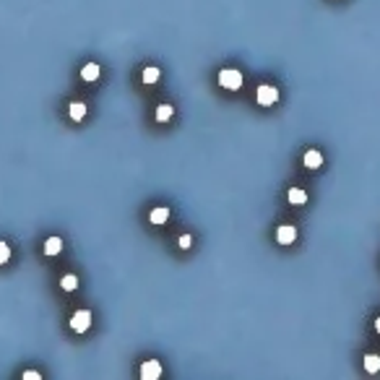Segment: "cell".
<instances>
[{
  "label": "cell",
  "instance_id": "1",
  "mask_svg": "<svg viewBox=\"0 0 380 380\" xmlns=\"http://www.w3.org/2000/svg\"><path fill=\"white\" fill-rule=\"evenodd\" d=\"M219 86H224L229 91L243 89V73L237 68H224V71H219Z\"/></svg>",
  "mask_w": 380,
  "mask_h": 380
},
{
  "label": "cell",
  "instance_id": "2",
  "mask_svg": "<svg viewBox=\"0 0 380 380\" xmlns=\"http://www.w3.org/2000/svg\"><path fill=\"white\" fill-rule=\"evenodd\" d=\"M255 99H258V105L271 107V105H276V99H279V89L271 86V84H263V86H258V91H255Z\"/></svg>",
  "mask_w": 380,
  "mask_h": 380
},
{
  "label": "cell",
  "instance_id": "3",
  "mask_svg": "<svg viewBox=\"0 0 380 380\" xmlns=\"http://www.w3.org/2000/svg\"><path fill=\"white\" fill-rule=\"evenodd\" d=\"M89 326H91V310H76L71 318V328L76 333H84V331H89Z\"/></svg>",
  "mask_w": 380,
  "mask_h": 380
},
{
  "label": "cell",
  "instance_id": "4",
  "mask_svg": "<svg viewBox=\"0 0 380 380\" xmlns=\"http://www.w3.org/2000/svg\"><path fill=\"white\" fill-rule=\"evenodd\" d=\"M162 365H159L156 360H146L143 365H141V380H159L162 378Z\"/></svg>",
  "mask_w": 380,
  "mask_h": 380
},
{
  "label": "cell",
  "instance_id": "5",
  "mask_svg": "<svg viewBox=\"0 0 380 380\" xmlns=\"http://www.w3.org/2000/svg\"><path fill=\"white\" fill-rule=\"evenodd\" d=\"M294 240H297V229L292 224H284V227L276 229V243L279 245H292Z\"/></svg>",
  "mask_w": 380,
  "mask_h": 380
},
{
  "label": "cell",
  "instance_id": "6",
  "mask_svg": "<svg viewBox=\"0 0 380 380\" xmlns=\"http://www.w3.org/2000/svg\"><path fill=\"white\" fill-rule=\"evenodd\" d=\"M99 76H102V68H99L97 63H86V65L81 68V78H84V81H89V84H94Z\"/></svg>",
  "mask_w": 380,
  "mask_h": 380
},
{
  "label": "cell",
  "instance_id": "7",
  "mask_svg": "<svg viewBox=\"0 0 380 380\" xmlns=\"http://www.w3.org/2000/svg\"><path fill=\"white\" fill-rule=\"evenodd\" d=\"M302 162H305L307 169H318L320 164H323V154L315 151V148H310V151H305V159H302Z\"/></svg>",
  "mask_w": 380,
  "mask_h": 380
},
{
  "label": "cell",
  "instance_id": "8",
  "mask_svg": "<svg viewBox=\"0 0 380 380\" xmlns=\"http://www.w3.org/2000/svg\"><path fill=\"white\" fill-rule=\"evenodd\" d=\"M148 219H151V224H164L169 219V209H167V206H156V209L148 214Z\"/></svg>",
  "mask_w": 380,
  "mask_h": 380
},
{
  "label": "cell",
  "instance_id": "9",
  "mask_svg": "<svg viewBox=\"0 0 380 380\" xmlns=\"http://www.w3.org/2000/svg\"><path fill=\"white\" fill-rule=\"evenodd\" d=\"M286 198H289V203H294V206H302V203H307V193L302 188H289Z\"/></svg>",
  "mask_w": 380,
  "mask_h": 380
},
{
  "label": "cell",
  "instance_id": "10",
  "mask_svg": "<svg viewBox=\"0 0 380 380\" xmlns=\"http://www.w3.org/2000/svg\"><path fill=\"white\" fill-rule=\"evenodd\" d=\"M60 250H63L60 237H50L47 243H44V253H47V255H60Z\"/></svg>",
  "mask_w": 380,
  "mask_h": 380
},
{
  "label": "cell",
  "instance_id": "11",
  "mask_svg": "<svg viewBox=\"0 0 380 380\" xmlns=\"http://www.w3.org/2000/svg\"><path fill=\"white\" fill-rule=\"evenodd\" d=\"M68 115H71L73 120H84V118H86V105H84V102H71V107H68Z\"/></svg>",
  "mask_w": 380,
  "mask_h": 380
},
{
  "label": "cell",
  "instance_id": "12",
  "mask_svg": "<svg viewBox=\"0 0 380 380\" xmlns=\"http://www.w3.org/2000/svg\"><path fill=\"white\" fill-rule=\"evenodd\" d=\"M60 289H63V292L78 289V276H76V273H65L63 279H60Z\"/></svg>",
  "mask_w": 380,
  "mask_h": 380
},
{
  "label": "cell",
  "instance_id": "13",
  "mask_svg": "<svg viewBox=\"0 0 380 380\" xmlns=\"http://www.w3.org/2000/svg\"><path fill=\"white\" fill-rule=\"evenodd\" d=\"M365 370L373 373V375L380 370V357H378V354H367V357H365Z\"/></svg>",
  "mask_w": 380,
  "mask_h": 380
},
{
  "label": "cell",
  "instance_id": "14",
  "mask_svg": "<svg viewBox=\"0 0 380 380\" xmlns=\"http://www.w3.org/2000/svg\"><path fill=\"white\" fill-rule=\"evenodd\" d=\"M156 81H159V68L154 65L143 68V84H156Z\"/></svg>",
  "mask_w": 380,
  "mask_h": 380
},
{
  "label": "cell",
  "instance_id": "15",
  "mask_svg": "<svg viewBox=\"0 0 380 380\" xmlns=\"http://www.w3.org/2000/svg\"><path fill=\"white\" fill-rule=\"evenodd\" d=\"M172 112H175V110H172L169 105H159V107H156V120H159V123H167V120L172 118Z\"/></svg>",
  "mask_w": 380,
  "mask_h": 380
},
{
  "label": "cell",
  "instance_id": "16",
  "mask_svg": "<svg viewBox=\"0 0 380 380\" xmlns=\"http://www.w3.org/2000/svg\"><path fill=\"white\" fill-rule=\"evenodd\" d=\"M8 258H10V248H8V243H0V266H3V263H8Z\"/></svg>",
  "mask_w": 380,
  "mask_h": 380
},
{
  "label": "cell",
  "instance_id": "17",
  "mask_svg": "<svg viewBox=\"0 0 380 380\" xmlns=\"http://www.w3.org/2000/svg\"><path fill=\"white\" fill-rule=\"evenodd\" d=\"M24 378H26V380H42V375H39L37 370H26V373H24Z\"/></svg>",
  "mask_w": 380,
  "mask_h": 380
},
{
  "label": "cell",
  "instance_id": "18",
  "mask_svg": "<svg viewBox=\"0 0 380 380\" xmlns=\"http://www.w3.org/2000/svg\"><path fill=\"white\" fill-rule=\"evenodd\" d=\"M190 243H193L190 235H182V237H180V248H190Z\"/></svg>",
  "mask_w": 380,
  "mask_h": 380
},
{
  "label": "cell",
  "instance_id": "19",
  "mask_svg": "<svg viewBox=\"0 0 380 380\" xmlns=\"http://www.w3.org/2000/svg\"><path fill=\"white\" fill-rule=\"evenodd\" d=\"M375 331H378V333H380V318H378V320H375Z\"/></svg>",
  "mask_w": 380,
  "mask_h": 380
}]
</instances>
